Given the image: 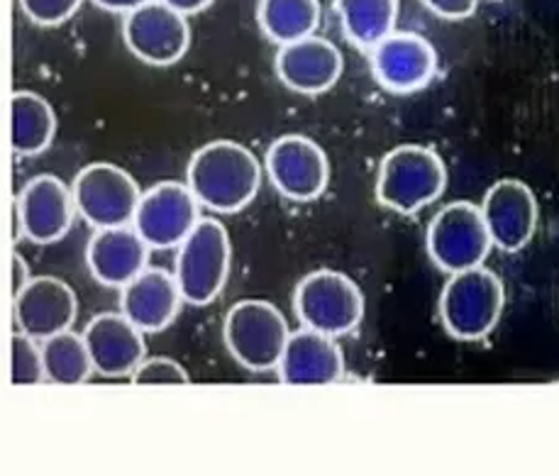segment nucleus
<instances>
[{
    "instance_id": "nucleus-1",
    "label": "nucleus",
    "mask_w": 559,
    "mask_h": 476,
    "mask_svg": "<svg viewBox=\"0 0 559 476\" xmlns=\"http://www.w3.org/2000/svg\"><path fill=\"white\" fill-rule=\"evenodd\" d=\"M189 186L201 209L230 215L254 201L262 186V164L240 142L215 140L193 152L186 167Z\"/></svg>"
},
{
    "instance_id": "nucleus-2",
    "label": "nucleus",
    "mask_w": 559,
    "mask_h": 476,
    "mask_svg": "<svg viewBox=\"0 0 559 476\" xmlns=\"http://www.w3.org/2000/svg\"><path fill=\"white\" fill-rule=\"evenodd\" d=\"M506 288L484 264L450 274L440 294V323L460 343H479L499 325Z\"/></svg>"
},
{
    "instance_id": "nucleus-3",
    "label": "nucleus",
    "mask_w": 559,
    "mask_h": 476,
    "mask_svg": "<svg viewBox=\"0 0 559 476\" xmlns=\"http://www.w3.org/2000/svg\"><path fill=\"white\" fill-rule=\"evenodd\" d=\"M444 189H448V167L430 147L401 144L381 159L377 199L393 213L416 215L438 201Z\"/></svg>"
},
{
    "instance_id": "nucleus-4",
    "label": "nucleus",
    "mask_w": 559,
    "mask_h": 476,
    "mask_svg": "<svg viewBox=\"0 0 559 476\" xmlns=\"http://www.w3.org/2000/svg\"><path fill=\"white\" fill-rule=\"evenodd\" d=\"M176 250L179 252H176L174 278L183 304H213L223 294L233 264V245L225 225L215 217H201Z\"/></svg>"
},
{
    "instance_id": "nucleus-5",
    "label": "nucleus",
    "mask_w": 559,
    "mask_h": 476,
    "mask_svg": "<svg viewBox=\"0 0 559 476\" xmlns=\"http://www.w3.org/2000/svg\"><path fill=\"white\" fill-rule=\"evenodd\" d=\"M294 308L304 328L343 337L357 330L365 318V294L347 274L318 269L298 282Z\"/></svg>"
},
{
    "instance_id": "nucleus-6",
    "label": "nucleus",
    "mask_w": 559,
    "mask_h": 476,
    "mask_svg": "<svg viewBox=\"0 0 559 476\" xmlns=\"http://www.w3.org/2000/svg\"><path fill=\"white\" fill-rule=\"evenodd\" d=\"M288 335L292 330L282 310L259 298L235 304L225 316L223 337L227 352L237 365L257 374L276 369Z\"/></svg>"
},
{
    "instance_id": "nucleus-7",
    "label": "nucleus",
    "mask_w": 559,
    "mask_h": 476,
    "mask_svg": "<svg viewBox=\"0 0 559 476\" xmlns=\"http://www.w3.org/2000/svg\"><path fill=\"white\" fill-rule=\"evenodd\" d=\"M71 195H74L76 215L84 217L93 230H106V227L132 225L142 189L134 176L118 164L98 162L76 174Z\"/></svg>"
},
{
    "instance_id": "nucleus-8",
    "label": "nucleus",
    "mask_w": 559,
    "mask_h": 476,
    "mask_svg": "<svg viewBox=\"0 0 559 476\" xmlns=\"http://www.w3.org/2000/svg\"><path fill=\"white\" fill-rule=\"evenodd\" d=\"M491 247L481 209L469 201L448 203L428 225V254L444 274L484 264Z\"/></svg>"
},
{
    "instance_id": "nucleus-9",
    "label": "nucleus",
    "mask_w": 559,
    "mask_h": 476,
    "mask_svg": "<svg viewBox=\"0 0 559 476\" xmlns=\"http://www.w3.org/2000/svg\"><path fill=\"white\" fill-rule=\"evenodd\" d=\"M122 39L132 57L150 67H171L191 47V27L186 15L162 0L130 10L122 20Z\"/></svg>"
},
{
    "instance_id": "nucleus-10",
    "label": "nucleus",
    "mask_w": 559,
    "mask_h": 476,
    "mask_svg": "<svg viewBox=\"0 0 559 476\" xmlns=\"http://www.w3.org/2000/svg\"><path fill=\"white\" fill-rule=\"evenodd\" d=\"M201 221V203L186 183L162 181L140 195L132 227L150 250H176Z\"/></svg>"
},
{
    "instance_id": "nucleus-11",
    "label": "nucleus",
    "mask_w": 559,
    "mask_h": 476,
    "mask_svg": "<svg viewBox=\"0 0 559 476\" xmlns=\"http://www.w3.org/2000/svg\"><path fill=\"white\" fill-rule=\"evenodd\" d=\"M264 169L274 189L298 203L320 199L330 181L325 150L306 134H284L269 144Z\"/></svg>"
},
{
    "instance_id": "nucleus-12",
    "label": "nucleus",
    "mask_w": 559,
    "mask_h": 476,
    "mask_svg": "<svg viewBox=\"0 0 559 476\" xmlns=\"http://www.w3.org/2000/svg\"><path fill=\"white\" fill-rule=\"evenodd\" d=\"M13 211L20 221V237L33 245L64 240L76 217L74 195L55 174H39L29 179L15 195Z\"/></svg>"
},
{
    "instance_id": "nucleus-13",
    "label": "nucleus",
    "mask_w": 559,
    "mask_h": 476,
    "mask_svg": "<svg viewBox=\"0 0 559 476\" xmlns=\"http://www.w3.org/2000/svg\"><path fill=\"white\" fill-rule=\"evenodd\" d=\"M481 217L491 245L501 252H521L533 240L540 221V209L533 189L518 179H501L486 191Z\"/></svg>"
},
{
    "instance_id": "nucleus-14",
    "label": "nucleus",
    "mask_w": 559,
    "mask_h": 476,
    "mask_svg": "<svg viewBox=\"0 0 559 476\" xmlns=\"http://www.w3.org/2000/svg\"><path fill=\"white\" fill-rule=\"evenodd\" d=\"M371 71L391 93H416L438 74V55L423 35L393 33L369 49Z\"/></svg>"
},
{
    "instance_id": "nucleus-15",
    "label": "nucleus",
    "mask_w": 559,
    "mask_h": 476,
    "mask_svg": "<svg viewBox=\"0 0 559 476\" xmlns=\"http://www.w3.org/2000/svg\"><path fill=\"white\" fill-rule=\"evenodd\" d=\"M79 298L67 282L57 276H35L25 288L13 296V318L20 333L43 340L64 333L74 325Z\"/></svg>"
},
{
    "instance_id": "nucleus-16",
    "label": "nucleus",
    "mask_w": 559,
    "mask_h": 476,
    "mask_svg": "<svg viewBox=\"0 0 559 476\" xmlns=\"http://www.w3.org/2000/svg\"><path fill=\"white\" fill-rule=\"evenodd\" d=\"M276 76L286 88L301 96H320L333 88L345 71L343 51L325 37L308 35L278 47Z\"/></svg>"
},
{
    "instance_id": "nucleus-17",
    "label": "nucleus",
    "mask_w": 559,
    "mask_h": 476,
    "mask_svg": "<svg viewBox=\"0 0 559 476\" xmlns=\"http://www.w3.org/2000/svg\"><path fill=\"white\" fill-rule=\"evenodd\" d=\"M276 371L288 386H330L345 377V357L337 337L304 328L288 335Z\"/></svg>"
},
{
    "instance_id": "nucleus-18",
    "label": "nucleus",
    "mask_w": 559,
    "mask_h": 476,
    "mask_svg": "<svg viewBox=\"0 0 559 476\" xmlns=\"http://www.w3.org/2000/svg\"><path fill=\"white\" fill-rule=\"evenodd\" d=\"M81 337H84V345L88 349L93 371L106 379L132 377V371L147 355L144 333L122 313L96 316Z\"/></svg>"
},
{
    "instance_id": "nucleus-19",
    "label": "nucleus",
    "mask_w": 559,
    "mask_h": 476,
    "mask_svg": "<svg viewBox=\"0 0 559 476\" xmlns=\"http://www.w3.org/2000/svg\"><path fill=\"white\" fill-rule=\"evenodd\" d=\"M181 291L174 274L164 269H142V272L120 288V313L142 333H162L181 310Z\"/></svg>"
},
{
    "instance_id": "nucleus-20",
    "label": "nucleus",
    "mask_w": 559,
    "mask_h": 476,
    "mask_svg": "<svg viewBox=\"0 0 559 476\" xmlns=\"http://www.w3.org/2000/svg\"><path fill=\"white\" fill-rule=\"evenodd\" d=\"M150 247L134 233L132 225L96 230L86 247L91 276L108 288H122L142 269H147Z\"/></svg>"
},
{
    "instance_id": "nucleus-21",
    "label": "nucleus",
    "mask_w": 559,
    "mask_h": 476,
    "mask_svg": "<svg viewBox=\"0 0 559 476\" xmlns=\"http://www.w3.org/2000/svg\"><path fill=\"white\" fill-rule=\"evenodd\" d=\"M57 116L47 98L33 91H15L10 98V147L15 157H37L51 147Z\"/></svg>"
},
{
    "instance_id": "nucleus-22",
    "label": "nucleus",
    "mask_w": 559,
    "mask_h": 476,
    "mask_svg": "<svg viewBox=\"0 0 559 476\" xmlns=\"http://www.w3.org/2000/svg\"><path fill=\"white\" fill-rule=\"evenodd\" d=\"M345 37L359 49H371L396 29L399 0H333Z\"/></svg>"
},
{
    "instance_id": "nucleus-23",
    "label": "nucleus",
    "mask_w": 559,
    "mask_h": 476,
    "mask_svg": "<svg viewBox=\"0 0 559 476\" xmlns=\"http://www.w3.org/2000/svg\"><path fill=\"white\" fill-rule=\"evenodd\" d=\"M257 20L262 33L278 47L316 35L320 0H259Z\"/></svg>"
},
{
    "instance_id": "nucleus-24",
    "label": "nucleus",
    "mask_w": 559,
    "mask_h": 476,
    "mask_svg": "<svg viewBox=\"0 0 559 476\" xmlns=\"http://www.w3.org/2000/svg\"><path fill=\"white\" fill-rule=\"evenodd\" d=\"M39 352H43L45 381H51V384L79 386L86 384L93 374L84 337L79 333H71V328L64 330V333L43 340Z\"/></svg>"
},
{
    "instance_id": "nucleus-25",
    "label": "nucleus",
    "mask_w": 559,
    "mask_h": 476,
    "mask_svg": "<svg viewBox=\"0 0 559 476\" xmlns=\"http://www.w3.org/2000/svg\"><path fill=\"white\" fill-rule=\"evenodd\" d=\"M10 381L13 386H37L45 381L39 343L20 330L10 337Z\"/></svg>"
},
{
    "instance_id": "nucleus-26",
    "label": "nucleus",
    "mask_w": 559,
    "mask_h": 476,
    "mask_svg": "<svg viewBox=\"0 0 559 476\" xmlns=\"http://www.w3.org/2000/svg\"><path fill=\"white\" fill-rule=\"evenodd\" d=\"M130 379L138 386H183L191 381L189 371L169 357H144Z\"/></svg>"
},
{
    "instance_id": "nucleus-27",
    "label": "nucleus",
    "mask_w": 559,
    "mask_h": 476,
    "mask_svg": "<svg viewBox=\"0 0 559 476\" xmlns=\"http://www.w3.org/2000/svg\"><path fill=\"white\" fill-rule=\"evenodd\" d=\"M81 3L84 0H17V5L27 15V20H33L35 25L43 27L67 23V20L74 17Z\"/></svg>"
},
{
    "instance_id": "nucleus-28",
    "label": "nucleus",
    "mask_w": 559,
    "mask_h": 476,
    "mask_svg": "<svg viewBox=\"0 0 559 476\" xmlns=\"http://www.w3.org/2000/svg\"><path fill=\"white\" fill-rule=\"evenodd\" d=\"M423 5L442 20H464L474 15L479 0H423Z\"/></svg>"
},
{
    "instance_id": "nucleus-29",
    "label": "nucleus",
    "mask_w": 559,
    "mask_h": 476,
    "mask_svg": "<svg viewBox=\"0 0 559 476\" xmlns=\"http://www.w3.org/2000/svg\"><path fill=\"white\" fill-rule=\"evenodd\" d=\"M162 3H167L169 8H174V10H179L181 15H195V13H201V10H205L209 5H213V0H162Z\"/></svg>"
},
{
    "instance_id": "nucleus-30",
    "label": "nucleus",
    "mask_w": 559,
    "mask_h": 476,
    "mask_svg": "<svg viewBox=\"0 0 559 476\" xmlns=\"http://www.w3.org/2000/svg\"><path fill=\"white\" fill-rule=\"evenodd\" d=\"M93 3L108 10V13H130V10L144 5L147 0H93Z\"/></svg>"
},
{
    "instance_id": "nucleus-31",
    "label": "nucleus",
    "mask_w": 559,
    "mask_h": 476,
    "mask_svg": "<svg viewBox=\"0 0 559 476\" xmlns=\"http://www.w3.org/2000/svg\"><path fill=\"white\" fill-rule=\"evenodd\" d=\"M29 282V274H27V264L23 262V257L13 254V296L20 294L25 288V284Z\"/></svg>"
}]
</instances>
